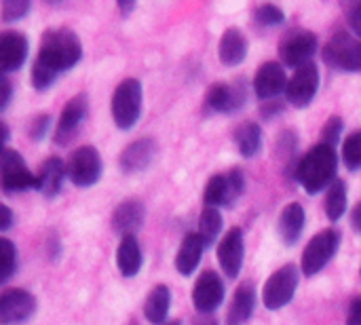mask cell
Listing matches in <instances>:
<instances>
[{
	"label": "cell",
	"instance_id": "23",
	"mask_svg": "<svg viewBox=\"0 0 361 325\" xmlns=\"http://www.w3.org/2000/svg\"><path fill=\"white\" fill-rule=\"evenodd\" d=\"M218 55L220 59L226 63V66H237L245 59L247 55V40L243 36L241 30L237 27H231L224 32L222 40H220V47H218Z\"/></svg>",
	"mask_w": 361,
	"mask_h": 325
},
{
	"label": "cell",
	"instance_id": "28",
	"mask_svg": "<svg viewBox=\"0 0 361 325\" xmlns=\"http://www.w3.org/2000/svg\"><path fill=\"white\" fill-rule=\"evenodd\" d=\"M235 142L243 157H256L262 148V131L256 123H243L235 131Z\"/></svg>",
	"mask_w": 361,
	"mask_h": 325
},
{
	"label": "cell",
	"instance_id": "40",
	"mask_svg": "<svg viewBox=\"0 0 361 325\" xmlns=\"http://www.w3.org/2000/svg\"><path fill=\"white\" fill-rule=\"evenodd\" d=\"M11 99V82L6 80V76L0 78V110H4L8 106Z\"/></svg>",
	"mask_w": 361,
	"mask_h": 325
},
{
	"label": "cell",
	"instance_id": "15",
	"mask_svg": "<svg viewBox=\"0 0 361 325\" xmlns=\"http://www.w3.org/2000/svg\"><path fill=\"white\" fill-rule=\"evenodd\" d=\"M243 233L241 228H231L218 245V262L228 277H237L243 266Z\"/></svg>",
	"mask_w": 361,
	"mask_h": 325
},
{
	"label": "cell",
	"instance_id": "37",
	"mask_svg": "<svg viewBox=\"0 0 361 325\" xmlns=\"http://www.w3.org/2000/svg\"><path fill=\"white\" fill-rule=\"evenodd\" d=\"M349 25L355 32V38L361 40V2L351 6V11H349Z\"/></svg>",
	"mask_w": 361,
	"mask_h": 325
},
{
	"label": "cell",
	"instance_id": "8",
	"mask_svg": "<svg viewBox=\"0 0 361 325\" xmlns=\"http://www.w3.org/2000/svg\"><path fill=\"white\" fill-rule=\"evenodd\" d=\"M68 178L72 184L87 188L93 186L102 178V159L93 146L78 148L68 161Z\"/></svg>",
	"mask_w": 361,
	"mask_h": 325
},
{
	"label": "cell",
	"instance_id": "38",
	"mask_svg": "<svg viewBox=\"0 0 361 325\" xmlns=\"http://www.w3.org/2000/svg\"><path fill=\"white\" fill-rule=\"evenodd\" d=\"M47 127H49V116H38V118H34V125H32V129H30V137L40 140V137L44 135Z\"/></svg>",
	"mask_w": 361,
	"mask_h": 325
},
{
	"label": "cell",
	"instance_id": "41",
	"mask_svg": "<svg viewBox=\"0 0 361 325\" xmlns=\"http://www.w3.org/2000/svg\"><path fill=\"white\" fill-rule=\"evenodd\" d=\"M13 224V214L6 205H2V218H0V231H8V226Z\"/></svg>",
	"mask_w": 361,
	"mask_h": 325
},
{
	"label": "cell",
	"instance_id": "45",
	"mask_svg": "<svg viewBox=\"0 0 361 325\" xmlns=\"http://www.w3.org/2000/svg\"><path fill=\"white\" fill-rule=\"evenodd\" d=\"M163 325H182L180 321H169V324H163Z\"/></svg>",
	"mask_w": 361,
	"mask_h": 325
},
{
	"label": "cell",
	"instance_id": "1",
	"mask_svg": "<svg viewBox=\"0 0 361 325\" xmlns=\"http://www.w3.org/2000/svg\"><path fill=\"white\" fill-rule=\"evenodd\" d=\"M336 167H338V157L334 146L322 142L300 159L296 167V180L309 195H317L336 182L334 180Z\"/></svg>",
	"mask_w": 361,
	"mask_h": 325
},
{
	"label": "cell",
	"instance_id": "44",
	"mask_svg": "<svg viewBox=\"0 0 361 325\" xmlns=\"http://www.w3.org/2000/svg\"><path fill=\"white\" fill-rule=\"evenodd\" d=\"M133 6H135L133 2H118V8H121L123 13H129V11H131Z\"/></svg>",
	"mask_w": 361,
	"mask_h": 325
},
{
	"label": "cell",
	"instance_id": "17",
	"mask_svg": "<svg viewBox=\"0 0 361 325\" xmlns=\"http://www.w3.org/2000/svg\"><path fill=\"white\" fill-rule=\"evenodd\" d=\"M27 57V40L19 32H4L0 38V68L2 72H15Z\"/></svg>",
	"mask_w": 361,
	"mask_h": 325
},
{
	"label": "cell",
	"instance_id": "21",
	"mask_svg": "<svg viewBox=\"0 0 361 325\" xmlns=\"http://www.w3.org/2000/svg\"><path fill=\"white\" fill-rule=\"evenodd\" d=\"M203 239L199 237V233H192V235H186L180 250H178V256H176V269L180 275H192L195 269L199 266L201 262V254H203Z\"/></svg>",
	"mask_w": 361,
	"mask_h": 325
},
{
	"label": "cell",
	"instance_id": "43",
	"mask_svg": "<svg viewBox=\"0 0 361 325\" xmlns=\"http://www.w3.org/2000/svg\"><path fill=\"white\" fill-rule=\"evenodd\" d=\"M192 325H218V321H216L214 317H205V315H203V317H199Z\"/></svg>",
	"mask_w": 361,
	"mask_h": 325
},
{
	"label": "cell",
	"instance_id": "6",
	"mask_svg": "<svg viewBox=\"0 0 361 325\" xmlns=\"http://www.w3.org/2000/svg\"><path fill=\"white\" fill-rule=\"evenodd\" d=\"M296 288H298V269L294 264H288V266L279 269L264 283V290H262L264 307L271 309V311H277V309L286 307L294 298Z\"/></svg>",
	"mask_w": 361,
	"mask_h": 325
},
{
	"label": "cell",
	"instance_id": "2",
	"mask_svg": "<svg viewBox=\"0 0 361 325\" xmlns=\"http://www.w3.org/2000/svg\"><path fill=\"white\" fill-rule=\"evenodd\" d=\"M82 55V47L78 36L72 30L59 27V30H49L42 36L38 59L55 68L57 72L70 70L72 66L78 63Z\"/></svg>",
	"mask_w": 361,
	"mask_h": 325
},
{
	"label": "cell",
	"instance_id": "29",
	"mask_svg": "<svg viewBox=\"0 0 361 325\" xmlns=\"http://www.w3.org/2000/svg\"><path fill=\"white\" fill-rule=\"evenodd\" d=\"M345 209H347V188L343 180H336L326 197V214L332 222H336L343 218Z\"/></svg>",
	"mask_w": 361,
	"mask_h": 325
},
{
	"label": "cell",
	"instance_id": "9",
	"mask_svg": "<svg viewBox=\"0 0 361 325\" xmlns=\"http://www.w3.org/2000/svg\"><path fill=\"white\" fill-rule=\"evenodd\" d=\"M243 186H245V180H243V173L239 169H233L224 176H214L209 182H207V188H205V203L207 207H222V205H231L235 199L241 197L243 192Z\"/></svg>",
	"mask_w": 361,
	"mask_h": 325
},
{
	"label": "cell",
	"instance_id": "32",
	"mask_svg": "<svg viewBox=\"0 0 361 325\" xmlns=\"http://www.w3.org/2000/svg\"><path fill=\"white\" fill-rule=\"evenodd\" d=\"M57 76H59V72H57L55 68H51L49 63H44V61H40V59L36 57V61H34V66H32V85H34L38 91L49 89V87L57 80Z\"/></svg>",
	"mask_w": 361,
	"mask_h": 325
},
{
	"label": "cell",
	"instance_id": "3",
	"mask_svg": "<svg viewBox=\"0 0 361 325\" xmlns=\"http://www.w3.org/2000/svg\"><path fill=\"white\" fill-rule=\"evenodd\" d=\"M142 112V82L125 78L112 95V118L118 129H131Z\"/></svg>",
	"mask_w": 361,
	"mask_h": 325
},
{
	"label": "cell",
	"instance_id": "13",
	"mask_svg": "<svg viewBox=\"0 0 361 325\" xmlns=\"http://www.w3.org/2000/svg\"><path fill=\"white\" fill-rule=\"evenodd\" d=\"M317 51V38L313 32H292L281 42V59L286 66L300 68L305 63H311V57Z\"/></svg>",
	"mask_w": 361,
	"mask_h": 325
},
{
	"label": "cell",
	"instance_id": "22",
	"mask_svg": "<svg viewBox=\"0 0 361 325\" xmlns=\"http://www.w3.org/2000/svg\"><path fill=\"white\" fill-rule=\"evenodd\" d=\"M116 264L125 277H135L142 269V250L135 235H127L121 239L116 250Z\"/></svg>",
	"mask_w": 361,
	"mask_h": 325
},
{
	"label": "cell",
	"instance_id": "11",
	"mask_svg": "<svg viewBox=\"0 0 361 325\" xmlns=\"http://www.w3.org/2000/svg\"><path fill=\"white\" fill-rule=\"evenodd\" d=\"M36 311V298L25 290H8L0 296V321L17 325L30 319Z\"/></svg>",
	"mask_w": 361,
	"mask_h": 325
},
{
	"label": "cell",
	"instance_id": "10",
	"mask_svg": "<svg viewBox=\"0 0 361 325\" xmlns=\"http://www.w3.org/2000/svg\"><path fill=\"white\" fill-rule=\"evenodd\" d=\"M317 87H319V70L317 66L311 61V63H305L300 68H296L294 76L290 78L288 82V89H286V95H288V102L296 108H305L313 102L315 93H317Z\"/></svg>",
	"mask_w": 361,
	"mask_h": 325
},
{
	"label": "cell",
	"instance_id": "18",
	"mask_svg": "<svg viewBox=\"0 0 361 325\" xmlns=\"http://www.w3.org/2000/svg\"><path fill=\"white\" fill-rule=\"evenodd\" d=\"M245 102V89L241 85L216 82L207 91V106L216 112H235Z\"/></svg>",
	"mask_w": 361,
	"mask_h": 325
},
{
	"label": "cell",
	"instance_id": "14",
	"mask_svg": "<svg viewBox=\"0 0 361 325\" xmlns=\"http://www.w3.org/2000/svg\"><path fill=\"white\" fill-rule=\"evenodd\" d=\"M87 118V97L85 95H76L72 97L61 114H59V121H57V127H55V142L57 144H68L74 133L78 131L80 123Z\"/></svg>",
	"mask_w": 361,
	"mask_h": 325
},
{
	"label": "cell",
	"instance_id": "19",
	"mask_svg": "<svg viewBox=\"0 0 361 325\" xmlns=\"http://www.w3.org/2000/svg\"><path fill=\"white\" fill-rule=\"evenodd\" d=\"M144 205L140 201H125L121 203L114 214H112V226L116 233H121L123 237L127 235H135V231L144 224Z\"/></svg>",
	"mask_w": 361,
	"mask_h": 325
},
{
	"label": "cell",
	"instance_id": "4",
	"mask_svg": "<svg viewBox=\"0 0 361 325\" xmlns=\"http://www.w3.org/2000/svg\"><path fill=\"white\" fill-rule=\"evenodd\" d=\"M0 173H2V188L6 192H23V190H38V176H34L21 154L11 148H2L0 157Z\"/></svg>",
	"mask_w": 361,
	"mask_h": 325
},
{
	"label": "cell",
	"instance_id": "39",
	"mask_svg": "<svg viewBox=\"0 0 361 325\" xmlns=\"http://www.w3.org/2000/svg\"><path fill=\"white\" fill-rule=\"evenodd\" d=\"M347 325H361V298H355L349 307Z\"/></svg>",
	"mask_w": 361,
	"mask_h": 325
},
{
	"label": "cell",
	"instance_id": "33",
	"mask_svg": "<svg viewBox=\"0 0 361 325\" xmlns=\"http://www.w3.org/2000/svg\"><path fill=\"white\" fill-rule=\"evenodd\" d=\"M343 161L351 171L361 169V131L351 133L343 144Z\"/></svg>",
	"mask_w": 361,
	"mask_h": 325
},
{
	"label": "cell",
	"instance_id": "7",
	"mask_svg": "<svg viewBox=\"0 0 361 325\" xmlns=\"http://www.w3.org/2000/svg\"><path fill=\"white\" fill-rule=\"evenodd\" d=\"M324 57L338 70H361V40L347 32H338L324 49Z\"/></svg>",
	"mask_w": 361,
	"mask_h": 325
},
{
	"label": "cell",
	"instance_id": "42",
	"mask_svg": "<svg viewBox=\"0 0 361 325\" xmlns=\"http://www.w3.org/2000/svg\"><path fill=\"white\" fill-rule=\"evenodd\" d=\"M351 224H353V228L361 233V201L357 203V207L353 209V214H351Z\"/></svg>",
	"mask_w": 361,
	"mask_h": 325
},
{
	"label": "cell",
	"instance_id": "36",
	"mask_svg": "<svg viewBox=\"0 0 361 325\" xmlns=\"http://www.w3.org/2000/svg\"><path fill=\"white\" fill-rule=\"evenodd\" d=\"M341 131H343V121H341V116H332V118L326 123V127H324V144L334 146V144L338 142Z\"/></svg>",
	"mask_w": 361,
	"mask_h": 325
},
{
	"label": "cell",
	"instance_id": "27",
	"mask_svg": "<svg viewBox=\"0 0 361 325\" xmlns=\"http://www.w3.org/2000/svg\"><path fill=\"white\" fill-rule=\"evenodd\" d=\"M169 305H171V292L167 286H157L144 305V315L150 324H163L167 319L169 313Z\"/></svg>",
	"mask_w": 361,
	"mask_h": 325
},
{
	"label": "cell",
	"instance_id": "26",
	"mask_svg": "<svg viewBox=\"0 0 361 325\" xmlns=\"http://www.w3.org/2000/svg\"><path fill=\"white\" fill-rule=\"evenodd\" d=\"M254 307H256V294H254L252 286H241L231 302L226 325H243L252 317Z\"/></svg>",
	"mask_w": 361,
	"mask_h": 325
},
{
	"label": "cell",
	"instance_id": "16",
	"mask_svg": "<svg viewBox=\"0 0 361 325\" xmlns=\"http://www.w3.org/2000/svg\"><path fill=\"white\" fill-rule=\"evenodd\" d=\"M288 76H286V70L281 63L277 61H269L264 63L256 78H254V91L260 99H271L275 95H279L281 91L288 89Z\"/></svg>",
	"mask_w": 361,
	"mask_h": 325
},
{
	"label": "cell",
	"instance_id": "5",
	"mask_svg": "<svg viewBox=\"0 0 361 325\" xmlns=\"http://www.w3.org/2000/svg\"><path fill=\"white\" fill-rule=\"evenodd\" d=\"M341 245V235L334 228L322 231L319 235H315L309 245L305 247L302 254V273L307 277H313L317 273H322L326 269V264L332 260V256L336 254Z\"/></svg>",
	"mask_w": 361,
	"mask_h": 325
},
{
	"label": "cell",
	"instance_id": "24",
	"mask_svg": "<svg viewBox=\"0 0 361 325\" xmlns=\"http://www.w3.org/2000/svg\"><path fill=\"white\" fill-rule=\"evenodd\" d=\"M154 142L152 140H148V137H144V140H137V142H133V144H129L127 148H125V152H123V157H121V165H123V169L125 171H140V169H144L150 161H152V157H154Z\"/></svg>",
	"mask_w": 361,
	"mask_h": 325
},
{
	"label": "cell",
	"instance_id": "31",
	"mask_svg": "<svg viewBox=\"0 0 361 325\" xmlns=\"http://www.w3.org/2000/svg\"><path fill=\"white\" fill-rule=\"evenodd\" d=\"M15 269H17V250L6 237H2L0 239V283L8 281Z\"/></svg>",
	"mask_w": 361,
	"mask_h": 325
},
{
	"label": "cell",
	"instance_id": "30",
	"mask_svg": "<svg viewBox=\"0 0 361 325\" xmlns=\"http://www.w3.org/2000/svg\"><path fill=\"white\" fill-rule=\"evenodd\" d=\"M222 231V216L216 207H205L201 218H199V237L203 239L205 245L216 241V237Z\"/></svg>",
	"mask_w": 361,
	"mask_h": 325
},
{
	"label": "cell",
	"instance_id": "12",
	"mask_svg": "<svg viewBox=\"0 0 361 325\" xmlns=\"http://www.w3.org/2000/svg\"><path fill=\"white\" fill-rule=\"evenodd\" d=\"M222 300H224V283H222V279L214 271H205L197 279L195 290H192L195 309L201 315H209L222 305Z\"/></svg>",
	"mask_w": 361,
	"mask_h": 325
},
{
	"label": "cell",
	"instance_id": "34",
	"mask_svg": "<svg viewBox=\"0 0 361 325\" xmlns=\"http://www.w3.org/2000/svg\"><path fill=\"white\" fill-rule=\"evenodd\" d=\"M283 17H286L283 11L279 6H275V4H262L256 11V19L262 25H279L283 21Z\"/></svg>",
	"mask_w": 361,
	"mask_h": 325
},
{
	"label": "cell",
	"instance_id": "20",
	"mask_svg": "<svg viewBox=\"0 0 361 325\" xmlns=\"http://www.w3.org/2000/svg\"><path fill=\"white\" fill-rule=\"evenodd\" d=\"M66 176H68V165H63L61 159H57V157L47 159L38 173V190L44 197H55L59 192Z\"/></svg>",
	"mask_w": 361,
	"mask_h": 325
},
{
	"label": "cell",
	"instance_id": "35",
	"mask_svg": "<svg viewBox=\"0 0 361 325\" xmlns=\"http://www.w3.org/2000/svg\"><path fill=\"white\" fill-rule=\"evenodd\" d=\"M30 8V2L27 0H4L2 4V19L4 21H15V19H21Z\"/></svg>",
	"mask_w": 361,
	"mask_h": 325
},
{
	"label": "cell",
	"instance_id": "25",
	"mask_svg": "<svg viewBox=\"0 0 361 325\" xmlns=\"http://www.w3.org/2000/svg\"><path fill=\"white\" fill-rule=\"evenodd\" d=\"M305 228V209L300 203H290L288 207H283L281 216H279V233L283 243L292 245L298 241L300 233Z\"/></svg>",
	"mask_w": 361,
	"mask_h": 325
}]
</instances>
